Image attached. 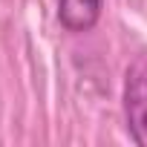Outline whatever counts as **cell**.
I'll return each mask as SVG.
<instances>
[{"mask_svg": "<svg viewBox=\"0 0 147 147\" xmlns=\"http://www.w3.org/2000/svg\"><path fill=\"white\" fill-rule=\"evenodd\" d=\"M124 118L130 138L147 147V66L133 63L124 81Z\"/></svg>", "mask_w": 147, "mask_h": 147, "instance_id": "6da1fadb", "label": "cell"}, {"mask_svg": "<svg viewBox=\"0 0 147 147\" xmlns=\"http://www.w3.org/2000/svg\"><path fill=\"white\" fill-rule=\"evenodd\" d=\"M104 0H58V20L69 32H90L101 18Z\"/></svg>", "mask_w": 147, "mask_h": 147, "instance_id": "7a4b0ae2", "label": "cell"}]
</instances>
